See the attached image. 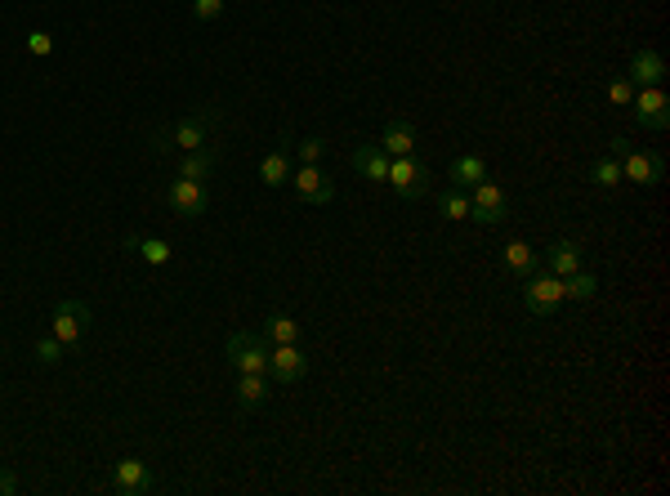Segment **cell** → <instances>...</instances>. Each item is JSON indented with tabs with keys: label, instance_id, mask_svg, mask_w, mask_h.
Wrapping results in <instances>:
<instances>
[{
	"label": "cell",
	"instance_id": "cell-27",
	"mask_svg": "<svg viewBox=\"0 0 670 496\" xmlns=\"http://www.w3.org/2000/svg\"><path fill=\"white\" fill-rule=\"evenodd\" d=\"M63 358H67V349H63V340L54 336V331L36 336V362H41V367H59Z\"/></svg>",
	"mask_w": 670,
	"mask_h": 496
},
{
	"label": "cell",
	"instance_id": "cell-3",
	"mask_svg": "<svg viewBox=\"0 0 670 496\" xmlns=\"http://www.w3.org/2000/svg\"><path fill=\"white\" fill-rule=\"evenodd\" d=\"M563 304V278H554L550 269H532L523 278V309L532 318H554Z\"/></svg>",
	"mask_w": 670,
	"mask_h": 496
},
{
	"label": "cell",
	"instance_id": "cell-9",
	"mask_svg": "<svg viewBox=\"0 0 670 496\" xmlns=\"http://www.w3.org/2000/svg\"><path fill=\"white\" fill-rule=\"evenodd\" d=\"M166 206L175 215H184V219H201L210 211V188L201 184V179H184L179 175L175 184L166 188Z\"/></svg>",
	"mask_w": 670,
	"mask_h": 496
},
{
	"label": "cell",
	"instance_id": "cell-20",
	"mask_svg": "<svg viewBox=\"0 0 670 496\" xmlns=\"http://www.w3.org/2000/svg\"><path fill=\"white\" fill-rule=\"evenodd\" d=\"M215 166H219V148H215V143H206V148H197V152H184V161H179V175H184V179H201V184H206V179L215 175Z\"/></svg>",
	"mask_w": 670,
	"mask_h": 496
},
{
	"label": "cell",
	"instance_id": "cell-32",
	"mask_svg": "<svg viewBox=\"0 0 670 496\" xmlns=\"http://www.w3.org/2000/svg\"><path fill=\"white\" fill-rule=\"evenodd\" d=\"M18 492V479L9 470H0V496H14Z\"/></svg>",
	"mask_w": 670,
	"mask_h": 496
},
{
	"label": "cell",
	"instance_id": "cell-29",
	"mask_svg": "<svg viewBox=\"0 0 670 496\" xmlns=\"http://www.w3.org/2000/svg\"><path fill=\"white\" fill-rule=\"evenodd\" d=\"M630 99H635V85H630V76H617V81H608V103H617V108H630Z\"/></svg>",
	"mask_w": 670,
	"mask_h": 496
},
{
	"label": "cell",
	"instance_id": "cell-31",
	"mask_svg": "<svg viewBox=\"0 0 670 496\" xmlns=\"http://www.w3.org/2000/svg\"><path fill=\"white\" fill-rule=\"evenodd\" d=\"M193 18L197 23H215V18H224V0H193Z\"/></svg>",
	"mask_w": 670,
	"mask_h": 496
},
{
	"label": "cell",
	"instance_id": "cell-6",
	"mask_svg": "<svg viewBox=\"0 0 670 496\" xmlns=\"http://www.w3.org/2000/svg\"><path fill=\"white\" fill-rule=\"evenodd\" d=\"M505 215H510V197H505L501 184L483 179V184L469 188V219H474V224L496 228V224H505Z\"/></svg>",
	"mask_w": 670,
	"mask_h": 496
},
{
	"label": "cell",
	"instance_id": "cell-30",
	"mask_svg": "<svg viewBox=\"0 0 670 496\" xmlns=\"http://www.w3.org/2000/svg\"><path fill=\"white\" fill-rule=\"evenodd\" d=\"M27 54H32V59H50V54H54V36L50 32H27Z\"/></svg>",
	"mask_w": 670,
	"mask_h": 496
},
{
	"label": "cell",
	"instance_id": "cell-10",
	"mask_svg": "<svg viewBox=\"0 0 670 496\" xmlns=\"http://www.w3.org/2000/svg\"><path fill=\"white\" fill-rule=\"evenodd\" d=\"M309 371V358H304L300 345H268V380L273 385H295Z\"/></svg>",
	"mask_w": 670,
	"mask_h": 496
},
{
	"label": "cell",
	"instance_id": "cell-25",
	"mask_svg": "<svg viewBox=\"0 0 670 496\" xmlns=\"http://www.w3.org/2000/svg\"><path fill=\"white\" fill-rule=\"evenodd\" d=\"M438 215L452 219V224L469 219V193L465 188H443V193H438Z\"/></svg>",
	"mask_w": 670,
	"mask_h": 496
},
{
	"label": "cell",
	"instance_id": "cell-5",
	"mask_svg": "<svg viewBox=\"0 0 670 496\" xmlns=\"http://www.w3.org/2000/svg\"><path fill=\"white\" fill-rule=\"evenodd\" d=\"M385 184H394V193L402 202H420V197L429 193V166L411 152V157H389V179Z\"/></svg>",
	"mask_w": 670,
	"mask_h": 496
},
{
	"label": "cell",
	"instance_id": "cell-18",
	"mask_svg": "<svg viewBox=\"0 0 670 496\" xmlns=\"http://www.w3.org/2000/svg\"><path fill=\"white\" fill-rule=\"evenodd\" d=\"M126 251H134L143 264H152V269H166V264L175 260V246H170L166 237H126Z\"/></svg>",
	"mask_w": 670,
	"mask_h": 496
},
{
	"label": "cell",
	"instance_id": "cell-1",
	"mask_svg": "<svg viewBox=\"0 0 670 496\" xmlns=\"http://www.w3.org/2000/svg\"><path fill=\"white\" fill-rule=\"evenodd\" d=\"M215 126H219V108L215 103H201L197 112H188V117L170 121V126H161L157 135H152V148L157 152H197L206 148V143H215Z\"/></svg>",
	"mask_w": 670,
	"mask_h": 496
},
{
	"label": "cell",
	"instance_id": "cell-17",
	"mask_svg": "<svg viewBox=\"0 0 670 496\" xmlns=\"http://www.w3.org/2000/svg\"><path fill=\"white\" fill-rule=\"evenodd\" d=\"M630 85H662L666 81V59L657 50H635V59H630Z\"/></svg>",
	"mask_w": 670,
	"mask_h": 496
},
{
	"label": "cell",
	"instance_id": "cell-11",
	"mask_svg": "<svg viewBox=\"0 0 670 496\" xmlns=\"http://www.w3.org/2000/svg\"><path fill=\"white\" fill-rule=\"evenodd\" d=\"M291 188H295V197H300L304 206H331V202H335V184H331L327 175H322L318 166L291 170Z\"/></svg>",
	"mask_w": 670,
	"mask_h": 496
},
{
	"label": "cell",
	"instance_id": "cell-7",
	"mask_svg": "<svg viewBox=\"0 0 670 496\" xmlns=\"http://www.w3.org/2000/svg\"><path fill=\"white\" fill-rule=\"evenodd\" d=\"M224 354L237 371H260V376H268V340L260 331H233Z\"/></svg>",
	"mask_w": 670,
	"mask_h": 496
},
{
	"label": "cell",
	"instance_id": "cell-28",
	"mask_svg": "<svg viewBox=\"0 0 670 496\" xmlns=\"http://www.w3.org/2000/svg\"><path fill=\"white\" fill-rule=\"evenodd\" d=\"M295 157H300V166H318V161L327 157V143H322V139H300V143H295Z\"/></svg>",
	"mask_w": 670,
	"mask_h": 496
},
{
	"label": "cell",
	"instance_id": "cell-14",
	"mask_svg": "<svg viewBox=\"0 0 670 496\" xmlns=\"http://www.w3.org/2000/svg\"><path fill=\"white\" fill-rule=\"evenodd\" d=\"M349 161H353V170H358V179H371V184H385L389 179V157L380 143H358Z\"/></svg>",
	"mask_w": 670,
	"mask_h": 496
},
{
	"label": "cell",
	"instance_id": "cell-12",
	"mask_svg": "<svg viewBox=\"0 0 670 496\" xmlns=\"http://www.w3.org/2000/svg\"><path fill=\"white\" fill-rule=\"evenodd\" d=\"M108 488L117 496H143V492H152V470L139 461V456H121V461L112 465Z\"/></svg>",
	"mask_w": 670,
	"mask_h": 496
},
{
	"label": "cell",
	"instance_id": "cell-4",
	"mask_svg": "<svg viewBox=\"0 0 670 496\" xmlns=\"http://www.w3.org/2000/svg\"><path fill=\"white\" fill-rule=\"evenodd\" d=\"M50 331L63 340L67 354H72V349L85 340V331H90V304L76 300V295H72V300H59V304H54V313H50Z\"/></svg>",
	"mask_w": 670,
	"mask_h": 496
},
{
	"label": "cell",
	"instance_id": "cell-8",
	"mask_svg": "<svg viewBox=\"0 0 670 496\" xmlns=\"http://www.w3.org/2000/svg\"><path fill=\"white\" fill-rule=\"evenodd\" d=\"M630 112L644 130H670V94L662 85H639L635 99H630Z\"/></svg>",
	"mask_w": 670,
	"mask_h": 496
},
{
	"label": "cell",
	"instance_id": "cell-16",
	"mask_svg": "<svg viewBox=\"0 0 670 496\" xmlns=\"http://www.w3.org/2000/svg\"><path fill=\"white\" fill-rule=\"evenodd\" d=\"M581 246L568 242V237H559V242H550V251H545V269L554 273V278H572V273L581 269Z\"/></svg>",
	"mask_w": 670,
	"mask_h": 496
},
{
	"label": "cell",
	"instance_id": "cell-19",
	"mask_svg": "<svg viewBox=\"0 0 670 496\" xmlns=\"http://www.w3.org/2000/svg\"><path fill=\"white\" fill-rule=\"evenodd\" d=\"M447 179H452V188H474V184H483L487 179V161L478 157V152H465V157H456L452 166H447Z\"/></svg>",
	"mask_w": 670,
	"mask_h": 496
},
{
	"label": "cell",
	"instance_id": "cell-13",
	"mask_svg": "<svg viewBox=\"0 0 670 496\" xmlns=\"http://www.w3.org/2000/svg\"><path fill=\"white\" fill-rule=\"evenodd\" d=\"M376 143L385 148V157H411V152L420 148V135L407 117H394V121H385V130H380Z\"/></svg>",
	"mask_w": 670,
	"mask_h": 496
},
{
	"label": "cell",
	"instance_id": "cell-24",
	"mask_svg": "<svg viewBox=\"0 0 670 496\" xmlns=\"http://www.w3.org/2000/svg\"><path fill=\"white\" fill-rule=\"evenodd\" d=\"M590 184L603 188V193H612V188L621 184V157H612V152H603V157L590 166Z\"/></svg>",
	"mask_w": 670,
	"mask_h": 496
},
{
	"label": "cell",
	"instance_id": "cell-26",
	"mask_svg": "<svg viewBox=\"0 0 670 496\" xmlns=\"http://www.w3.org/2000/svg\"><path fill=\"white\" fill-rule=\"evenodd\" d=\"M599 295V278L595 273H586V269H577L572 278H563V300H595Z\"/></svg>",
	"mask_w": 670,
	"mask_h": 496
},
{
	"label": "cell",
	"instance_id": "cell-23",
	"mask_svg": "<svg viewBox=\"0 0 670 496\" xmlns=\"http://www.w3.org/2000/svg\"><path fill=\"white\" fill-rule=\"evenodd\" d=\"M505 269H510L514 278H528V273L536 269V246L523 242V237H514V242L505 246Z\"/></svg>",
	"mask_w": 670,
	"mask_h": 496
},
{
	"label": "cell",
	"instance_id": "cell-15",
	"mask_svg": "<svg viewBox=\"0 0 670 496\" xmlns=\"http://www.w3.org/2000/svg\"><path fill=\"white\" fill-rule=\"evenodd\" d=\"M237 407L242 412H251V407H264L268 403V394H273V380L260 376V371H237Z\"/></svg>",
	"mask_w": 670,
	"mask_h": 496
},
{
	"label": "cell",
	"instance_id": "cell-21",
	"mask_svg": "<svg viewBox=\"0 0 670 496\" xmlns=\"http://www.w3.org/2000/svg\"><path fill=\"white\" fill-rule=\"evenodd\" d=\"M260 336L268 340V345H300V322H295L291 313H268Z\"/></svg>",
	"mask_w": 670,
	"mask_h": 496
},
{
	"label": "cell",
	"instance_id": "cell-2",
	"mask_svg": "<svg viewBox=\"0 0 670 496\" xmlns=\"http://www.w3.org/2000/svg\"><path fill=\"white\" fill-rule=\"evenodd\" d=\"M608 152L612 157H621V179H630V184H639V188H653V184H662L666 179V161L657 157V152H644V148H635L630 139H608Z\"/></svg>",
	"mask_w": 670,
	"mask_h": 496
},
{
	"label": "cell",
	"instance_id": "cell-22",
	"mask_svg": "<svg viewBox=\"0 0 670 496\" xmlns=\"http://www.w3.org/2000/svg\"><path fill=\"white\" fill-rule=\"evenodd\" d=\"M291 148H273L268 157L260 161V179L268 188H282V184H291Z\"/></svg>",
	"mask_w": 670,
	"mask_h": 496
}]
</instances>
